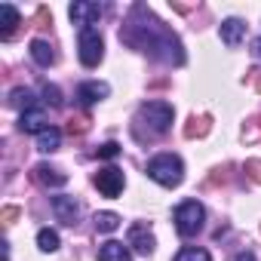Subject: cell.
<instances>
[{"label": "cell", "mask_w": 261, "mask_h": 261, "mask_svg": "<svg viewBox=\"0 0 261 261\" xmlns=\"http://www.w3.org/2000/svg\"><path fill=\"white\" fill-rule=\"evenodd\" d=\"M120 40L129 43V46H136L142 53H151L154 59H163L169 65H181L185 62V53H181V43L178 37L154 19V13L142 4L133 7V16H129L126 28L120 31Z\"/></svg>", "instance_id": "6da1fadb"}, {"label": "cell", "mask_w": 261, "mask_h": 261, "mask_svg": "<svg viewBox=\"0 0 261 261\" xmlns=\"http://www.w3.org/2000/svg\"><path fill=\"white\" fill-rule=\"evenodd\" d=\"M172 117H175L172 105H166V101H148V105H142L139 114H136V129L148 126V139H151V136H163L166 129L172 126Z\"/></svg>", "instance_id": "7a4b0ae2"}, {"label": "cell", "mask_w": 261, "mask_h": 261, "mask_svg": "<svg viewBox=\"0 0 261 261\" xmlns=\"http://www.w3.org/2000/svg\"><path fill=\"white\" fill-rule=\"evenodd\" d=\"M148 175H151L157 185H163V188H175V185H181V178H185V163H181L175 154H157V157L148 163Z\"/></svg>", "instance_id": "3957f363"}, {"label": "cell", "mask_w": 261, "mask_h": 261, "mask_svg": "<svg viewBox=\"0 0 261 261\" xmlns=\"http://www.w3.org/2000/svg\"><path fill=\"white\" fill-rule=\"evenodd\" d=\"M203 218H206V212H203V206H200L197 200H185V203L175 209V227H178L181 237L200 233V230H203Z\"/></svg>", "instance_id": "277c9868"}, {"label": "cell", "mask_w": 261, "mask_h": 261, "mask_svg": "<svg viewBox=\"0 0 261 261\" xmlns=\"http://www.w3.org/2000/svg\"><path fill=\"white\" fill-rule=\"evenodd\" d=\"M77 46H80V62L86 68H95L101 62V56H105V43H101V34L95 28H80Z\"/></svg>", "instance_id": "5b68a950"}, {"label": "cell", "mask_w": 261, "mask_h": 261, "mask_svg": "<svg viewBox=\"0 0 261 261\" xmlns=\"http://www.w3.org/2000/svg\"><path fill=\"white\" fill-rule=\"evenodd\" d=\"M126 246H133L139 255H154L157 240H154V233L148 230V224H133V227H129V243H126Z\"/></svg>", "instance_id": "8992f818"}, {"label": "cell", "mask_w": 261, "mask_h": 261, "mask_svg": "<svg viewBox=\"0 0 261 261\" xmlns=\"http://www.w3.org/2000/svg\"><path fill=\"white\" fill-rule=\"evenodd\" d=\"M95 188L105 194V197H117L123 191V172L117 166H105L101 172H95Z\"/></svg>", "instance_id": "52a82bcc"}, {"label": "cell", "mask_w": 261, "mask_h": 261, "mask_svg": "<svg viewBox=\"0 0 261 261\" xmlns=\"http://www.w3.org/2000/svg\"><path fill=\"white\" fill-rule=\"evenodd\" d=\"M71 22L80 25V28H89L92 22L101 19V7L98 4H89V0H77V4H71Z\"/></svg>", "instance_id": "ba28073f"}, {"label": "cell", "mask_w": 261, "mask_h": 261, "mask_svg": "<svg viewBox=\"0 0 261 261\" xmlns=\"http://www.w3.org/2000/svg\"><path fill=\"white\" fill-rule=\"evenodd\" d=\"M53 212H56V218L62 221V224H68V227H74L77 224V215H80V206H77V200L74 197H53Z\"/></svg>", "instance_id": "9c48e42d"}, {"label": "cell", "mask_w": 261, "mask_h": 261, "mask_svg": "<svg viewBox=\"0 0 261 261\" xmlns=\"http://www.w3.org/2000/svg\"><path fill=\"white\" fill-rule=\"evenodd\" d=\"M19 129L22 133H43V129H49L46 126V114L40 111V108H31V111H22V117H19Z\"/></svg>", "instance_id": "30bf717a"}, {"label": "cell", "mask_w": 261, "mask_h": 261, "mask_svg": "<svg viewBox=\"0 0 261 261\" xmlns=\"http://www.w3.org/2000/svg\"><path fill=\"white\" fill-rule=\"evenodd\" d=\"M108 92H111V86H108V83H98V80H89V83H80V86H77V98H80V105L101 101Z\"/></svg>", "instance_id": "8fae6325"}, {"label": "cell", "mask_w": 261, "mask_h": 261, "mask_svg": "<svg viewBox=\"0 0 261 261\" xmlns=\"http://www.w3.org/2000/svg\"><path fill=\"white\" fill-rule=\"evenodd\" d=\"M34 178H37L43 188H62V185L68 181V175L59 172V169L49 166V163H37V166H34Z\"/></svg>", "instance_id": "7c38bea8"}, {"label": "cell", "mask_w": 261, "mask_h": 261, "mask_svg": "<svg viewBox=\"0 0 261 261\" xmlns=\"http://www.w3.org/2000/svg\"><path fill=\"white\" fill-rule=\"evenodd\" d=\"M246 37V22H240V19H224L221 22V40L233 49V46H240V40Z\"/></svg>", "instance_id": "4fadbf2b"}, {"label": "cell", "mask_w": 261, "mask_h": 261, "mask_svg": "<svg viewBox=\"0 0 261 261\" xmlns=\"http://www.w3.org/2000/svg\"><path fill=\"white\" fill-rule=\"evenodd\" d=\"M19 10L13 7V4H4V7H0V37H4V40H10L13 37V31L19 28Z\"/></svg>", "instance_id": "5bb4252c"}, {"label": "cell", "mask_w": 261, "mask_h": 261, "mask_svg": "<svg viewBox=\"0 0 261 261\" xmlns=\"http://www.w3.org/2000/svg\"><path fill=\"white\" fill-rule=\"evenodd\" d=\"M98 261H133V252H129V246H123L117 240H108L98 249Z\"/></svg>", "instance_id": "9a60e30c"}, {"label": "cell", "mask_w": 261, "mask_h": 261, "mask_svg": "<svg viewBox=\"0 0 261 261\" xmlns=\"http://www.w3.org/2000/svg\"><path fill=\"white\" fill-rule=\"evenodd\" d=\"M31 59L40 65V68H49L53 62H56V53H53V46L46 43V40H31Z\"/></svg>", "instance_id": "2e32d148"}, {"label": "cell", "mask_w": 261, "mask_h": 261, "mask_svg": "<svg viewBox=\"0 0 261 261\" xmlns=\"http://www.w3.org/2000/svg\"><path fill=\"white\" fill-rule=\"evenodd\" d=\"M59 145H62V133L59 129H43V133L37 136V151H43V154H53V151H59Z\"/></svg>", "instance_id": "e0dca14e"}, {"label": "cell", "mask_w": 261, "mask_h": 261, "mask_svg": "<svg viewBox=\"0 0 261 261\" xmlns=\"http://www.w3.org/2000/svg\"><path fill=\"white\" fill-rule=\"evenodd\" d=\"M95 230H101V233H111V230H117L120 227V215L117 212H95Z\"/></svg>", "instance_id": "ac0fdd59"}, {"label": "cell", "mask_w": 261, "mask_h": 261, "mask_svg": "<svg viewBox=\"0 0 261 261\" xmlns=\"http://www.w3.org/2000/svg\"><path fill=\"white\" fill-rule=\"evenodd\" d=\"M10 105H13V108H25V111H31V108H34V92L19 86V89L10 92Z\"/></svg>", "instance_id": "d6986e66"}, {"label": "cell", "mask_w": 261, "mask_h": 261, "mask_svg": "<svg viewBox=\"0 0 261 261\" xmlns=\"http://www.w3.org/2000/svg\"><path fill=\"white\" fill-rule=\"evenodd\" d=\"M37 246H40L43 252H56V249H59V233H56V230H49V227L37 230Z\"/></svg>", "instance_id": "ffe728a7"}, {"label": "cell", "mask_w": 261, "mask_h": 261, "mask_svg": "<svg viewBox=\"0 0 261 261\" xmlns=\"http://www.w3.org/2000/svg\"><path fill=\"white\" fill-rule=\"evenodd\" d=\"M172 261H212L209 258V252L206 249H197V246H188V249H181Z\"/></svg>", "instance_id": "44dd1931"}, {"label": "cell", "mask_w": 261, "mask_h": 261, "mask_svg": "<svg viewBox=\"0 0 261 261\" xmlns=\"http://www.w3.org/2000/svg\"><path fill=\"white\" fill-rule=\"evenodd\" d=\"M206 133H209V117H200V120L191 117V123L185 126V136H188V139H194V136H206Z\"/></svg>", "instance_id": "7402d4cb"}, {"label": "cell", "mask_w": 261, "mask_h": 261, "mask_svg": "<svg viewBox=\"0 0 261 261\" xmlns=\"http://www.w3.org/2000/svg\"><path fill=\"white\" fill-rule=\"evenodd\" d=\"M43 98H46L53 108H62V105H65V98H62V89H59V86H43Z\"/></svg>", "instance_id": "603a6c76"}, {"label": "cell", "mask_w": 261, "mask_h": 261, "mask_svg": "<svg viewBox=\"0 0 261 261\" xmlns=\"http://www.w3.org/2000/svg\"><path fill=\"white\" fill-rule=\"evenodd\" d=\"M117 154H120V145H117V142H105V145L98 148V157H101V160H114Z\"/></svg>", "instance_id": "cb8c5ba5"}, {"label": "cell", "mask_w": 261, "mask_h": 261, "mask_svg": "<svg viewBox=\"0 0 261 261\" xmlns=\"http://www.w3.org/2000/svg\"><path fill=\"white\" fill-rule=\"evenodd\" d=\"M86 123H89L86 117H77V120H71V123H68V133H71V136H74V133H86Z\"/></svg>", "instance_id": "d4e9b609"}, {"label": "cell", "mask_w": 261, "mask_h": 261, "mask_svg": "<svg viewBox=\"0 0 261 261\" xmlns=\"http://www.w3.org/2000/svg\"><path fill=\"white\" fill-rule=\"evenodd\" d=\"M246 172H249L255 181H261V160H246Z\"/></svg>", "instance_id": "484cf974"}, {"label": "cell", "mask_w": 261, "mask_h": 261, "mask_svg": "<svg viewBox=\"0 0 261 261\" xmlns=\"http://www.w3.org/2000/svg\"><path fill=\"white\" fill-rule=\"evenodd\" d=\"M0 218H4V224H13V221L19 218V209H16V206H7L4 212H0Z\"/></svg>", "instance_id": "4316f807"}, {"label": "cell", "mask_w": 261, "mask_h": 261, "mask_svg": "<svg viewBox=\"0 0 261 261\" xmlns=\"http://www.w3.org/2000/svg\"><path fill=\"white\" fill-rule=\"evenodd\" d=\"M233 261H255V255H252V252H237Z\"/></svg>", "instance_id": "83f0119b"}, {"label": "cell", "mask_w": 261, "mask_h": 261, "mask_svg": "<svg viewBox=\"0 0 261 261\" xmlns=\"http://www.w3.org/2000/svg\"><path fill=\"white\" fill-rule=\"evenodd\" d=\"M252 83H255V89H261V68L252 71Z\"/></svg>", "instance_id": "f1b7e54d"}, {"label": "cell", "mask_w": 261, "mask_h": 261, "mask_svg": "<svg viewBox=\"0 0 261 261\" xmlns=\"http://www.w3.org/2000/svg\"><path fill=\"white\" fill-rule=\"evenodd\" d=\"M252 53H255V56H258V59H261V37H258V40H255V43H252Z\"/></svg>", "instance_id": "f546056e"}]
</instances>
